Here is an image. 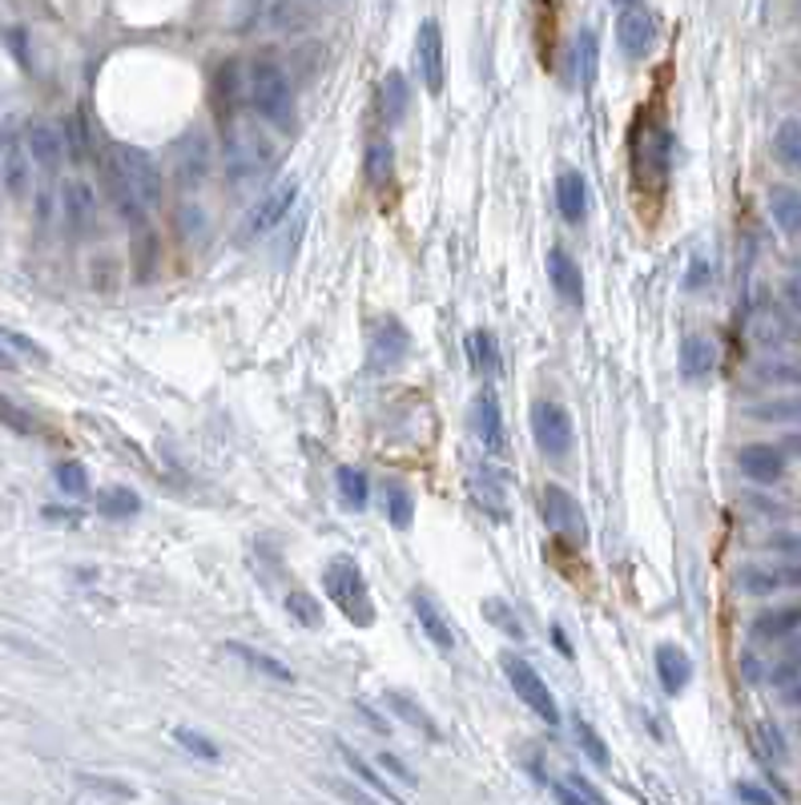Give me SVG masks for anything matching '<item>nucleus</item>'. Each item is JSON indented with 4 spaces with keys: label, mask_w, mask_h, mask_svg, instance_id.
Instances as JSON below:
<instances>
[{
    "label": "nucleus",
    "mask_w": 801,
    "mask_h": 805,
    "mask_svg": "<svg viewBox=\"0 0 801 805\" xmlns=\"http://www.w3.org/2000/svg\"><path fill=\"white\" fill-rule=\"evenodd\" d=\"M222 161H226V178H230V182L250 185V182H258V178H266V173L275 170L278 142L270 137V130H266L263 121L230 118Z\"/></svg>",
    "instance_id": "f257e3e1"
},
{
    "label": "nucleus",
    "mask_w": 801,
    "mask_h": 805,
    "mask_svg": "<svg viewBox=\"0 0 801 805\" xmlns=\"http://www.w3.org/2000/svg\"><path fill=\"white\" fill-rule=\"evenodd\" d=\"M246 101L250 109L266 121V125H275L282 133H294L299 130V101H294V81L287 77V69L270 61V57H258V61H250L246 69Z\"/></svg>",
    "instance_id": "f03ea898"
},
{
    "label": "nucleus",
    "mask_w": 801,
    "mask_h": 805,
    "mask_svg": "<svg viewBox=\"0 0 801 805\" xmlns=\"http://www.w3.org/2000/svg\"><path fill=\"white\" fill-rule=\"evenodd\" d=\"M323 588H327L330 605L339 608L351 624H359V629L375 624L371 588H367V581H363V572H359V564L351 560V556H335V560H330L327 572H323Z\"/></svg>",
    "instance_id": "7ed1b4c3"
},
{
    "label": "nucleus",
    "mask_w": 801,
    "mask_h": 805,
    "mask_svg": "<svg viewBox=\"0 0 801 805\" xmlns=\"http://www.w3.org/2000/svg\"><path fill=\"white\" fill-rule=\"evenodd\" d=\"M109 173H118L121 182L130 185L133 194L154 210V206H161V198H166V178H161L158 161L149 158L145 149L137 146H113L109 149Z\"/></svg>",
    "instance_id": "20e7f679"
},
{
    "label": "nucleus",
    "mask_w": 801,
    "mask_h": 805,
    "mask_svg": "<svg viewBox=\"0 0 801 805\" xmlns=\"http://www.w3.org/2000/svg\"><path fill=\"white\" fill-rule=\"evenodd\" d=\"M294 202H299V178H282V182L270 185V190H266L263 198H258L254 206H250L246 218L238 222V234H234V239L242 242V246H250V242L266 239V234H270V230H275V225L282 222V218H287Z\"/></svg>",
    "instance_id": "39448f33"
},
{
    "label": "nucleus",
    "mask_w": 801,
    "mask_h": 805,
    "mask_svg": "<svg viewBox=\"0 0 801 805\" xmlns=\"http://www.w3.org/2000/svg\"><path fill=\"white\" fill-rule=\"evenodd\" d=\"M539 515H544V524L553 528V536L577 544V548L580 544H588V520H584V508H580V500L572 491L548 484V488L539 491Z\"/></svg>",
    "instance_id": "423d86ee"
},
{
    "label": "nucleus",
    "mask_w": 801,
    "mask_h": 805,
    "mask_svg": "<svg viewBox=\"0 0 801 805\" xmlns=\"http://www.w3.org/2000/svg\"><path fill=\"white\" fill-rule=\"evenodd\" d=\"M503 673H508V681H512L515 697L524 700L527 709H532V713H536L544 725H560V709H556L553 688L544 685V676H539L524 657L503 652Z\"/></svg>",
    "instance_id": "0eeeda50"
},
{
    "label": "nucleus",
    "mask_w": 801,
    "mask_h": 805,
    "mask_svg": "<svg viewBox=\"0 0 801 805\" xmlns=\"http://www.w3.org/2000/svg\"><path fill=\"white\" fill-rule=\"evenodd\" d=\"M532 436H536V448L548 460H565L568 451H572V443H577L572 415L560 403H553V399H539L536 407H532Z\"/></svg>",
    "instance_id": "6e6552de"
},
{
    "label": "nucleus",
    "mask_w": 801,
    "mask_h": 805,
    "mask_svg": "<svg viewBox=\"0 0 801 805\" xmlns=\"http://www.w3.org/2000/svg\"><path fill=\"white\" fill-rule=\"evenodd\" d=\"M173 182H178V190H185V194H190V190H197V185L206 182V178H210V170H214V146H210V137H206V133L202 130H190L182 137V142H178V146H173Z\"/></svg>",
    "instance_id": "1a4fd4ad"
},
{
    "label": "nucleus",
    "mask_w": 801,
    "mask_h": 805,
    "mask_svg": "<svg viewBox=\"0 0 801 805\" xmlns=\"http://www.w3.org/2000/svg\"><path fill=\"white\" fill-rule=\"evenodd\" d=\"M415 73H420L423 89L439 97L444 93V81H447V65H444V28L439 21H423L420 33H415Z\"/></svg>",
    "instance_id": "9d476101"
},
{
    "label": "nucleus",
    "mask_w": 801,
    "mask_h": 805,
    "mask_svg": "<svg viewBox=\"0 0 801 805\" xmlns=\"http://www.w3.org/2000/svg\"><path fill=\"white\" fill-rule=\"evenodd\" d=\"M254 25L266 33H306L318 25V9L311 0H258Z\"/></svg>",
    "instance_id": "9b49d317"
},
{
    "label": "nucleus",
    "mask_w": 801,
    "mask_h": 805,
    "mask_svg": "<svg viewBox=\"0 0 801 805\" xmlns=\"http://www.w3.org/2000/svg\"><path fill=\"white\" fill-rule=\"evenodd\" d=\"M57 198H61V218H65L69 234H89L97 225V190L85 178H65Z\"/></svg>",
    "instance_id": "f8f14e48"
},
{
    "label": "nucleus",
    "mask_w": 801,
    "mask_h": 805,
    "mask_svg": "<svg viewBox=\"0 0 801 805\" xmlns=\"http://www.w3.org/2000/svg\"><path fill=\"white\" fill-rule=\"evenodd\" d=\"M617 40L620 49H624V57L644 61V57L653 53V45H657V21H653V13H644L641 4L636 9H620Z\"/></svg>",
    "instance_id": "ddd939ff"
},
{
    "label": "nucleus",
    "mask_w": 801,
    "mask_h": 805,
    "mask_svg": "<svg viewBox=\"0 0 801 805\" xmlns=\"http://www.w3.org/2000/svg\"><path fill=\"white\" fill-rule=\"evenodd\" d=\"M408 330L403 322H395V318H383L375 334H371V355H367V367L371 370H395L403 358H408Z\"/></svg>",
    "instance_id": "4468645a"
},
{
    "label": "nucleus",
    "mask_w": 801,
    "mask_h": 805,
    "mask_svg": "<svg viewBox=\"0 0 801 805\" xmlns=\"http://www.w3.org/2000/svg\"><path fill=\"white\" fill-rule=\"evenodd\" d=\"M25 146H28V158L33 166H40L45 173H53L65 158V130H57L53 121H33L25 133Z\"/></svg>",
    "instance_id": "2eb2a0df"
},
{
    "label": "nucleus",
    "mask_w": 801,
    "mask_h": 805,
    "mask_svg": "<svg viewBox=\"0 0 801 805\" xmlns=\"http://www.w3.org/2000/svg\"><path fill=\"white\" fill-rule=\"evenodd\" d=\"M472 427L487 451H503L508 427H503V411H499L496 391H480V395L472 399Z\"/></svg>",
    "instance_id": "dca6fc26"
},
{
    "label": "nucleus",
    "mask_w": 801,
    "mask_h": 805,
    "mask_svg": "<svg viewBox=\"0 0 801 805\" xmlns=\"http://www.w3.org/2000/svg\"><path fill=\"white\" fill-rule=\"evenodd\" d=\"M737 463H741V476L749 484H777L786 476V451H777L774 443H749V448H741Z\"/></svg>",
    "instance_id": "f3484780"
},
{
    "label": "nucleus",
    "mask_w": 801,
    "mask_h": 805,
    "mask_svg": "<svg viewBox=\"0 0 801 805\" xmlns=\"http://www.w3.org/2000/svg\"><path fill=\"white\" fill-rule=\"evenodd\" d=\"M411 608H415V621H420V629L427 633V641H432L435 648L451 652V648H456V633H451V624H447L444 608L435 605V596L415 588V593H411Z\"/></svg>",
    "instance_id": "a211bd4d"
},
{
    "label": "nucleus",
    "mask_w": 801,
    "mask_h": 805,
    "mask_svg": "<svg viewBox=\"0 0 801 805\" xmlns=\"http://www.w3.org/2000/svg\"><path fill=\"white\" fill-rule=\"evenodd\" d=\"M0 182L13 198H25L33 190V158H28L25 142H4L0 149Z\"/></svg>",
    "instance_id": "6ab92c4d"
},
{
    "label": "nucleus",
    "mask_w": 801,
    "mask_h": 805,
    "mask_svg": "<svg viewBox=\"0 0 801 805\" xmlns=\"http://www.w3.org/2000/svg\"><path fill=\"white\" fill-rule=\"evenodd\" d=\"M548 278H553V291L565 298L568 306H580L584 303V275H580V266L572 263V254L568 251H548Z\"/></svg>",
    "instance_id": "aec40b11"
},
{
    "label": "nucleus",
    "mask_w": 801,
    "mask_h": 805,
    "mask_svg": "<svg viewBox=\"0 0 801 805\" xmlns=\"http://www.w3.org/2000/svg\"><path fill=\"white\" fill-rule=\"evenodd\" d=\"M769 218L786 239H801V190L798 185H774L769 190Z\"/></svg>",
    "instance_id": "412c9836"
},
{
    "label": "nucleus",
    "mask_w": 801,
    "mask_h": 805,
    "mask_svg": "<svg viewBox=\"0 0 801 805\" xmlns=\"http://www.w3.org/2000/svg\"><path fill=\"white\" fill-rule=\"evenodd\" d=\"M657 676L669 697L684 693V685L693 681V660H689V652L677 645H657Z\"/></svg>",
    "instance_id": "4be33fe9"
},
{
    "label": "nucleus",
    "mask_w": 801,
    "mask_h": 805,
    "mask_svg": "<svg viewBox=\"0 0 801 805\" xmlns=\"http://www.w3.org/2000/svg\"><path fill=\"white\" fill-rule=\"evenodd\" d=\"M226 652H230V657H238L242 664H246V669H254V673H263V676H270V681H278V685H294V669H290L287 660H278V657H270V652H263V648H250V645H242V641H230V645H226Z\"/></svg>",
    "instance_id": "5701e85b"
},
{
    "label": "nucleus",
    "mask_w": 801,
    "mask_h": 805,
    "mask_svg": "<svg viewBox=\"0 0 801 805\" xmlns=\"http://www.w3.org/2000/svg\"><path fill=\"white\" fill-rule=\"evenodd\" d=\"M556 206L565 214V222H584V214H588V182L577 170H565L556 178Z\"/></svg>",
    "instance_id": "b1692460"
},
{
    "label": "nucleus",
    "mask_w": 801,
    "mask_h": 805,
    "mask_svg": "<svg viewBox=\"0 0 801 805\" xmlns=\"http://www.w3.org/2000/svg\"><path fill=\"white\" fill-rule=\"evenodd\" d=\"M379 113L387 125H399V121L411 113V85L408 77L399 73V69H391L387 77H383L379 85Z\"/></svg>",
    "instance_id": "393cba45"
},
{
    "label": "nucleus",
    "mask_w": 801,
    "mask_h": 805,
    "mask_svg": "<svg viewBox=\"0 0 801 805\" xmlns=\"http://www.w3.org/2000/svg\"><path fill=\"white\" fill-rule=\"evenodd\" d=\"M717 367V343L705 334H689L681 343V375L684 379H705Z\"/></svg>",
    "instance_id": "a878e982"
},
{
    "label": "nucleus",
    "mask_w": 801,
    "mask_h": 805,
    "mask_svg": "<svg viewBox=\"0 0 801 805\" xmlns=\"http://www.w3.org/2000/svg\"><path fill=\"white\" fill-rule=\"evenodd\" d=\"M801 629V608H765L762 617L753 621V636L757 641H781L793 636Z\"/></svg>",
    "instance_id": "bb28decb"
},
{
    "label": "nucleus",
    "mask_w": 801,
    "mask_h": 805,
    "mask_svg": "<svg viewBox=\"0 0 801 805\" xmlns=\"http://www.w3.org/2000/svg\"><path fill=\"white\" fill-rule=\"evenodd\" d=\"M383 508H387V520H391L399 532L411 528V520H415V500H411L408 484L387 479V484H383Z\"/></svg>",
    "instance_id": "cd10ccee"
},
{
    "label": "nucleus",
    "mask_w": 801,
    "mask_h": 805,
    "mask_svg": "<svg viewBox=\"0 0 801 805\" xmlns=\"http://www.w3.org/2000/svg\"><path fill=\"white\" fill-rule=\"evenodd\" d=\"M339 757L347 761V769H351V773H355V778L363 781V785H367L371 793H375V797H383V802H395V805H399V793H395L391 785H387V781H383L379 773H375V769H371L367 761H363V757H359V753L351 749V745H347V741H339Z\"/></svg>",
    "instance_id": "c85d7f7f"
},
{
    "label": "nucleus",
    "mask_w": 801,
    "mask_h": 805,
    "mask_svg": "<svg viewBox=\"0 0 801 805\" xmlns=\"http://www.w3.org/2000/svg\"><path fill=\"white\" fill-rule=\"evenodd\" d=\"M363 173L375 190H391L395 185V149L387 142H371L367 158H363Z\"/></svg>",
    "instance_id": "c756f323"
},
{
    "label": "nucleus",
    "mask_w": 801,
    "mask_h": 805,
    "mask_svg": "<svg viewBox=\"0 0 801 805\" xmlns=\"http://www.w3.org/2000/svg\"><path fill=\"white\" fill-rule=\"evenodd\" d=\"M387 709H391V713L399 717V721H408L411 729H420L423 737L439 741V725H435L432 717L423 713V709L408 697V693H387Z\"/></svg>",
    "instance_id": "7c9ffc66"
},
{
    "label": "nucleus",
    "mask_w": 801,
    "mask_h": 805,
    "mask_svg": "<svg viewBox=\"0 0 801 805\" xmlns=\"http://www.w3.org/2000/svg\"><path fill=\"white\" fill-rule=\"evenodd\" d=\"M484 621L491 624V629H499V633L508 636V641H527L524 621H520V617H515V608L508 605V600H499V596L484 600Z\"/></svg>",
    "instance_id": "2f4dec72"
},
{
    "label": "nucleus",
    "mask_w": 801,
    "mask_h": 805,
    "mask_svg": "<svg viewBox=\"0 0 801 805\" xmlns=\"http://www.w3.org/2000/svg\"><path fill=\"white\" fill-rule=\"evenodd\" d=\"M468 491H472V500L480 503L487 515H496V520H503V515H508V496H503V488H499L491 476L475 472V476L468 479Z\"/></svg>",
    "instance_id": "473e14b6"
},
{
    "label": "nucleus",
    "mask_w": 801,
    "mask_h": 805,
    "mask_svg": "<svg viewBox=\"0 0 801 805\" xmlns=\"http://www.w3.org/2000/svg\"><path fill=\"white\" fill-rule=\"evenodd\" d=\"M468 358H472L475 375H496L499 370V351L491 330H472L468 334Z\"/></svg>",
    "instance_id": "72a5a7b5"
},
{
    "label": "nucleus",
    "mask_w": 801,
    "mask_h": 805,
    "mask_svg": "<svg viewBox=\"0 0 801 805\" xmlns=\"http://www.w3.org/2000/svg\"><path fill=\"white\" fill-rule=\"evenodd\" d=\"M335 484H339V496H342V503H347V512H363V508H367L371 484L359 467H339Z\"/></svg>",
    "instance_id": "f704fd0d"
},
{
    "label": "nucleus",
    "mask_w": 801,
    "mask_h": 805,
    "mask_svg": "<svg viewBox=\"0 0 801 805\" xmlns=\"http://www.w3.org/2000/svg\"><path fill=\"white\" fill-rule=\"evenodd\" d=\"M737 584H741V593H749V596L781 593V576H777V568H765V564H745L741 572H737Z\"/></svg>",
    "instance_id": "c9c22d12"
},
{
    "label": "nucleus",
    "mask_w": 801,
    "mask_h": 805,
    "mask_svg": "<svg viewBox=\"0 0 801 805\" xmlns=\"http://www.w3.org/2000/svg\"><path fill=\"white\" fill-rule=\"evenodd\" d=\"M178 234H182L190 246H202L206 234H210V214L202 210L197 202H185L182 210H178Z\"/></svg>",
    "instance_id": "e433bc0d"
},
{
    "label": "nucleus",
    "mask_w": 801,
    "mask_h": 805,
    "mask_svg": "<svg viewBox=\"0 0 801 805\" xmlns=\"http://www.w3.org/2000/svg\"><path fill=\"white\" fill-rule=\"evenodd\" d=\"M774 149H777V158L801 173V121L789 118V121H781V125H777Z\"/></svg>",
    "instance_id": "4c0bfd02"
},
{
    "label": "nucleus",
    "mask_w": 801,
    "mask_h": 805,
    "mask_svg": "<svg viewBox=\"0 0 801 805\" xmlns=\"http://www.w3.org/2000/svg\"><path fill=\"white\" fill-rule=\"evenodd\" d=\"M753 741H757V757H762L765 766H781V761H786V741H781V733H777L769 721L757 725Z\"/></svg>",
    "instance_id": "58836bf2"
},
{
    "label": "nucleus",
    "mask_w": 801,
    "mask_h": 805,
    "mask_svg": "<svg viewBox=\"0 0 801 805\" xmlns=\"http://www.w3.org/2000/svg\"><path fill=\"white\" fill-rule=\"evenodd\" d=\"M142 500H137V491L130 488H106L101 491V512L113 515V520H125V515H137Z\"/></svg>",
    "instance_id": "ea45409f"
},
{
    "label": "nucleus",
    "mask_w": 801,
    "mask_h": 805,
    "mask_svg": "<svg viewBox=\"0 0 801 805\" xmlns=\"http://www.w3.org/2000/svg\"><path fill=\"white\" fill-rule=\"evenodd\" d=\"M753 415L765 423H801V395L793 399H769L762 407H753Z\"/></svg>",
    "instance_id": "a19ab883"
},
{
    "label": "nucleus",
    "mask_w": 801,
    "mask_h": 805,
    "mask_svg": "<svg viewBox=\"0 0 801 805\" xmlns=\"http://www.w3.org/2000/svg\"><path fill=\"white\" fill-rule=\"evenodd\" d=\"M577 741H580V749L588 753L592 766L608 769V761H612V757H608V745L600 741V733H596V729H592L588 721H584V717H577Z\"/></svg>",
    "instance_id": "79ce46f5"
},
{
    "label": "nucleus",
    "mask_w": 801,
    "mask_h": 805,
    "mask_svg": "<svg viewBox=\"0 0 801 805\" xmlns=\"http://www.w3.org/2000/svg\"><path fill=\"white\" fill-rule=\"evenodd\" d=\"M287 612H290V617H294L299 624H306V629H318V624H323V608H318V605H315V596L303 593V588L287 596Z\"/></svg>",
    "instance_id": "37998d69"
},
{
    "label": "nucleus",
    "mask_w": 801,
    "mask_h": 805,
    "mask_svg": "<svg viewBox=\"0 0 801 805\" xmlns=\"http://www.w3.org/2000/svg\"><path fill=\"white\" fill-rule=\"evenodd\" d=\"M0 423L9 427V431H16V436H37V419L28 415V411H21L13 403V399L0 395Z\"/></svg>",
    "instance_id": "c03bdc74"
},
{
    "label": "nucleus",
    "mask_w": 801,
    "mask_h": 805,
    "mask_svg": "<svg viewBox=\"0 0 801 805\" xmlns=\"http://www.w3.org/2000/svg\"><path fill=\"white\" fill-rule=\"evenodd\" d=\"M577 73L584 85H588L592 73H596V33H588V28H580L577 33Z\"/></svg>",
    "instance_id": "a18cd8bd"
},
{
    "label": "nucleus",
    "mask_w": 801,
    "mask_h": 805,
    "mask_svg": "<svg viewBox=\"0 0 801 805\" xmlns=\"http://www.w3.org/2000/svg\"><path fill=\"white\" fill-rule=\"evenodd\" d=\"M757 375H762L765 383H801L798 363H781V358H765V363H757Z\"/></svg>",
    "instance_id": "49530a36"
},
{
    "label": "nucleus",
    "mask_w": 801,
    "mask_h": 805,
    "mask_svg": "<svg viewBox=\"0 0 801 805\" xmlns=\"http://www.w3.org/2000/svg\"><path fill=\"white\" fill-rule=\"evenodd\" d=\"M173 737L182 745L185 753H194V757H206V761H218V745L210 737H202L194 729H173Z\"/></svg>",
    "instance_id": "de8ad7c7"
},
{
    "label": "nucleus",
    "mask_w": 801,
    "mask_h": 805,
    "mask_svg": "<svg viewBox=\"0 0 801 805\" xmlns=\"http://www.w3.org/2000/svg\"><path fill=\"white\" fill-rule=\"evenodd\" d=\"M89 278L97 291H113L118 286V258H109V254H97L89 266Z\"/></svg>",
    "instance_id": "09e8293b"
},
{
    "label": "nucleus",
    "mask_w": 801,
    "mask_h": 805,
    "mask_svg": "<svg viewBox=\"0 0 801 805\" xmlns=\"http://www.w3.org/2000/svg\"><path fill=\"white\" fill-rule=\"evenodd\" d=\"M57 484H61L69 496H85V491H89V476H85V467H81V463H73V460L57 467Z\"/></svg>",
    "instance_id": "8fccbe9b"
},
{
    "label": "nucleus",
    "mask_w": 801,
    "mask_h": 805,
    "mask_svg": "<svg viewBox=\"0 0 801 805\" xmlns=\"http://www.w3.org/2000/svg\"><path fill=\"white\" fill-rule=\"evenodd\" d=\"M65 149H69V158H73V161L89 158V137H85V121H81V118L65 121Z\"/></svg>",
    "instance_id": "3c124183"
},
{
    "label": "nucleus",
    "mask_w": 801,
    "mask_h": 805,
    "mask_svg": "<svg viewBox=\"0 0 801 805\" xmlns=\"http://www.w3.org/2000/svg\"><path fill=\"white\" fill-rule=\"evenodd\" d=\"M749 334H753L757 343H765V346H777V343H781V334H786V330H781L777 315H757V318H753V327H749Z\"/></svg>",
    "instance_id": "603ef678"
},
{
    "label": "nucleus",
    "mask_w": 801,
    "mask_h": 805,
    "mask_svg": "<svg viewBox=\"0 0 801 805\" xmlns=\"http://www.w3.org/2000/svg\"><path fill=\"white\" fill-rule=\"evenodd\" d=\"M379 766L387 769L391 778H399V781H403V785H420V773H415V769H411L408 761H403V757H395V753H383V757H379Z\"/></svg>",
    "instance_id": "864d4df0"
},
{
    "label": "nucleus",
    "mask_w": 801,
    "mask_h": 805,
    "mask_svg": "<svg viewBox=\"0 0 801 805\" xmlns=\"http://www.w3.org/2000/svg\"><path fill=\"white\" fill-rule=\"evenodd\" d=\"M553 797H556L560 805H596L592 797H584V793H580L577 785H572V781H556V785H553Z\"/></svg>",
    "instance_id": "5fc2aeb1"
},
{
    "label": "nucleus",
    "mask_w": 801,
    "mask_h": 805,
    "mask_svg": "<svg viewBox=\"0 0 801 805\" xmlns=\"http://www.w3.org/2000/svg\"><path fill=\"white\" fill-rule=\"evenodd\" d=\"M765 548L777 556H786V560H801V536H774Z\"/></svg>",
    "instance_id": "6e6d98bb"
},
{
    "label": "nucleus",
    "mask_w": 801,
    "mask_h": 805,
    "mask_svg": "<svg viewBox=\"0 0 801 805\" xmlns=\"http://www.w3.org/2000/svg\"><path fill=\"white\" fill-rule=\"evenodd\" d=\"M0 343H9L13 351H21L28 358H45V351H37V343H28L25 334H16V330H0Z\"/></svg>",
    "instance_id": "4d7b16f0"
},
{
    "label": "nucleus",
    "mask_w": 801,
    "mask_h": 805,
    "mask_svg": "<svg viewBox=\"0 0 801 805\" xmlns=\"http://www.w3.org/2000/svg\"><path fill=\"white\" fill-rule=\"evenodd\" d=\"M737 797H741L745 805H777L774 797L762 790V785H749V781H741V785H737Z\"/></svg>",
    "instance_id": "13d9d810"
},
{
    "label": "nucleus",
    "mask_w": 801,
    "mask_h": 805,
    "mask_svg": "<svg viewBox=\"0 0 801 805\" xmlns=\"http://www.w3.org/2000/svg\"><path fill=\"white\" fill-rule=\"evenodd\" d=\"M335 790H339L342 797H347V802H355V805H379V797H367V793H363V790H355V785H342V781H339Z\"/></svg>",
    "instance_id": "bf43d9fd"
},
{
    "label": "nucleus",
    "mask_w": 801,
    "mask_h": 805,
    "mask_svg": "<svg viewBox=\"0 0 801 805\" xmlns=\"http://www.w3.org/2000/svg\"><path fill=\"white\" fill-rule=\"evenodd\" d=\"M786 664L801 669V629H798L793 636H789V645H786Z\"/></svg>",
    "instance_id": "052dcab7"
},
{
    "label": "nucleus",
    "mask_w": 801,
    "mask_h": 805,
    "mask_svg": "<svg viewBox=\"0 0 801 805\" xmlns=\"http://www.w3.org/2000/svg\"><path fill=\"white\" fill-rule=\"evenodd\" d=\"M705 278H709V266L696 258L693 270H689V286H693V291H701V286H705Z\"/></svg>",
    "instance_id": "680f3d73"
},
{
    "label": "nucleus",
    "mask_w": 801,
    "mask_h": 805,
    "mask_svg": "<svg viewBox=\"0 0 801 805\" xmlns=\"http://www.w3.org/2000/svg\"><path fill=\"white\" fill-rule=\"evenodd\" d=\"M553 645L560 648V652H565L568 660L577 657V652H572V645H568V636H565V629H560V624H553Z\"/></svg>",
    "instance_id": "e2e57ef3"
},
{
    "label": "nucleus",
    "mask_w": 801,
    "mask_h": 805,
    "mask_svg": "<svg viewBox=\"0 0 801 805\" xmlns=\"http://www.w3.org/2000/svg\"><path fill=\"white\" fill-rule=\"evenodd\" d=\"M741 669H745L749 681H757V676H762V664H757V657H741Z\"/></svg>",
    "instance_id": "0e129e2a"
},
{
    "label": "nucleus",
    "mask_w": 801,
    "mask_h": 805,
    "mask_svg": "<svg viewBox=\"0 0 801 805\" xmlns=\"http://www.w3.org/2000/svg\"><path fill=\"white\" fill-rule=\"evenodd\" d=\"M13 367H16L13 351H9V346H0V370H13Z\"/></svg>",
    "instance_id": "69168bd1"
},
{
    "label": "nucleus",
    "mask_w": 801,
    "mask_h": 805,
    "mask_svg": "<svg viewBox=\"0 0 801 805\" xmlns=\"http://www.w3.org/2000/svg\"><path fill=\"white\" fill-rule=\"evenodd\" d=\"M786 443H789V451H801V436H789Z\"/></svg>",
    "instance_id": "338daca9"
},
{
    "label": "nucleus",
    "mask_w": 801,
    "mask_h": 805,
    "mask_svg": "<svg viewBox=\"0 0 801 805\" xmlns=\"http://www.w3.org/2000/svg\"><path fill=\"white\" fill-rule=\"evenodd\" d=\"M617 9H636V0H612Z\"/></svg>",
    "instance_id": "774afa93"
}]
</instances>
